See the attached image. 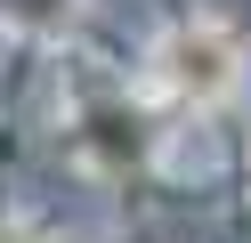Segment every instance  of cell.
Returning a JSON list of instances; mask_svg holds the SVG:
<instances>
[{
    "label": "cell",
    "mask_w": 251,
    "mask_h": 243,
    "mask_svg": "<svg viewBox=\"0 0 251 243\" xmlns=\"http://www.w3.org/2000/svg\"><path fill=\"white\" fill-rule=\"evenodd\" d=\"M154 65H162V89L186 97V106H219V97L243 89V41H235V25H219V16L178 25L154 49Z\"/></svg>",
    "instance_id": "6da1fadb"
},
{
    "label": "cell",
    "mask_w": 251,
    "mask_h": 243,
    "mask_svg": "<svg viewBox=\"0 0 251 243\" xmlns=\"http://www.w3.org/2000/svg\"><path fill=\"white\" fill-rule=\"evenodd\" d=\"M0 243H41V235H25V227H0Z\"/></svg>",
    "instance_id": "7a4b0ae2"
}]
</instances>
